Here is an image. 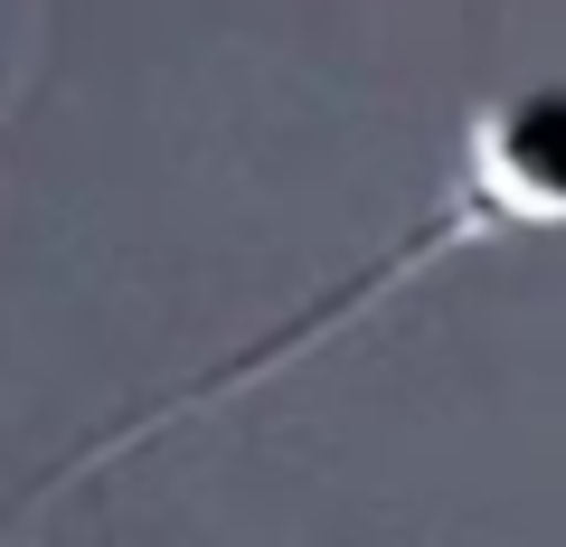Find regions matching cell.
Wrapping results in <instances>:
<instances>
[{
    "mask_svg": "<svg viewBox=\"0 0 566 547\" xmlns=\"http://www.w3.org/2000/svg\"><path fill=\"white\" fill-rule=\"evenodd\" d=\"M547 227H566V85H520V95L472 104V123H463V189H453V208H444L434 227H416V236H406L387 264L349 274V284H340V293H322V303H312L293 330H274V340H264V349H245L237 368L199 378L189 397H170L161 415H142V425L104 434V444H95V453H76V463H66L57 482L95 472L104 453H123V444H151L161 425L199 415V406H227L237 387L274 378V368L312 359V349H322V340H340V330L359 322V312H378L397 284H416L424 264H444L453 245H472V236H547ZM57 482H48V491H57Z\"/></svg>",
    "mask_w": 566,
    "mask_h": 547,
    "instance_id": "cell-1",
    "label": "cell"
}]
</instances>
